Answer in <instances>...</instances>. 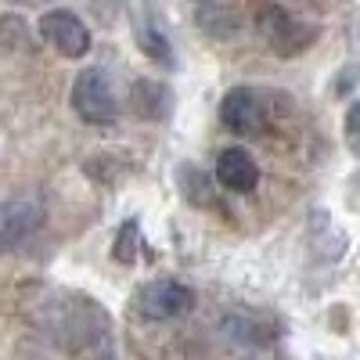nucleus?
<instances>
[{"label":"nucleus","mask_w":360,"mask_h":360,"mask_svg":"<svg viewBox=\"0 0 360 360\" xmlns=\"http://www.w3.org/2000/svg\"><path fill=\"white\" fill-rule=\"evenodd\" d=\"M256 29H259V37L266 40V47L281 54V58H295V54H303L321 29L314 22H303V18H295L292 11H285L281 4H263L256 11Z\"/></svg>","instance_id":"1"},{"label":"nucleus","mask_w":360,"mask_h":360,"mask_svg":"<svg viewBox=\"0 0 360 360\" xmlns=\"http://www.w3.org/2000/svg\"><path fill=\"white\" fill-rule=\"evenodd\" d=\"M72 108L90 127H112L119 119V98L105 69H83L72 83Z\"/></svg>","instance_id":"2"},{"label":"nucleus","mask_w":360,"mask_h":360,"mask_svg":"<svg viewBox=\"0 0 360 360\" xmlns=\"http://www.w3.org/2000/svg\"><path fill=\"white\" fill-rule=\"evenodd\" d=\"M44 224V198L37 191L15 195L0 205V252H15Z\"/></svg>","instance_id":"3"},{"label":"nucleus","mask_w":360,"mask_h":360,"mask_svg":"<svg viewBox=\"0 0 360 360\" xmlns=\"http://www.w3.org/2000/svg\"><path fill=\"white\" fill-rule=\"evenodd\" d=\"M195 310V292L180 281H148L137 292V314L144 321H180Z\"/></svg>","instance_id":"4"},{"label":"nucleus","mask_w":360,"mask_h":360,"mask_svg":"<svg viewBox=\"0 0 360 360\" xmlns=\"http://www.w3.org/2000/svg\"><path fill=\"white\" fill-rule=\"evenodd\" d=\"M40 37L62 58H83L90 51V29L69 8H54V11L40 15Z\"/></svg>","instance_id":"5"},{"label":"nucleus","mask_w":360,"mask_h":360,"mask_svg":"<svg viewBox=\"0 0 360 360\" xmlns=\"http://www.w3.org/2000/svg\"><path fill=\"white\" fill-rule=\"evenodd\" d=\"M220 123L242 137H256L266 127V105L252 86H234L220 101Z\"/></svg>","instance_id":"6"},{"label":"nucleus","mask_w":360,"mask_h":360,"mask_svg":"<svg viewBox=\"0 0 360 360\" xmlns=\"http://www.w3.org/2000/svg\"><path fill=\"white\" fill-rule=\"evenodd\" d=\"M217 180L234 195H249L259 184V166L245 148H227L217 159Z\"/></svg>","instance_id":"7"},{"label":"nucleus","mask_w":360,"mask_h":360,"mask_svg":"<svg viewBox=\"0 0 360 360\" xmlns=\"http://www.w3.org/2000/svg\"><path fill=\"white\" fill-rule=\"evenodd\" d=\"M130 108L148 123H159V119L173 112V90L162 79H137L130 86Z\"/></svg>","instance_id":"8"},{"label":"nucleus","mask_w":360,"mask_h":360,"mask_svg":"<svg viewBox=\"0 0 360 360\" xmlns=\"http://www.w3.org/2000/svg\"><path fill=\"white\" fill-rule=\"evenodd\" d=\"M137 40H141V51L152 58L155 65H173V47H169V40H166V33L155 25V18H144L141 25H137Z\"/></svg>","instance_id":"9"},{"label":"nucleus","mask_w":360,"mask_h":360,"mask_svg":"<svg viewBox=\"0 0 360 360\" xmlns=\"http://www.w3.org/2000/svg\"><path fill=\"white\" fill-rule=\"evenodd\" d=\"M134 252H137V224H127L123 231L115 234V249H112V256H115L119 263H134Z\"/></svg>","instance_id":"10"},{"label":"nucleus","mask_w":360,"mask_h":360,"mask_svg":"<svg viewBox=\"0 0 360 360\" xmlns=\"http://www.w3.org/2000/svg\"><path fill=\"white\" fill-rule=\"evenodd\" d=\"M346 144H349V152L360 159V101H353V108L346 112Z\"/></svg>","instance_id":"11"},{"label":"nucleus","mask_w":360,"mask_h":360,"mask_svg":"<svg viewBox=\"0 0 360 360\" xmlns=\"http://www.w3.org/2000/svg\"><path fill=\"white\" fill-rule=\"evenodd\" d=\"M202 4H217V0H202Z\"/></svg>","instance_id":"12"}]
</instances>
